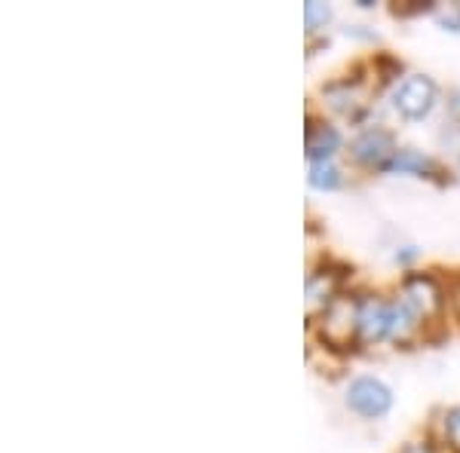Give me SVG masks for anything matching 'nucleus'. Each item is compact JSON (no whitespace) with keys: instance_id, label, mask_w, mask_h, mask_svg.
I'll list each match as a JSON object with an SVG mask.
<instances>
[{"instance_id":"20e7f679","label":"nucleus","mask_w":460,"mask_h":453,"mask_svg":"<svg viewBox=\"0 0 460 453\" xmlns=\"http://www.w3.org/2000/svg\"><path fill=\"white\" fill-rule=\"evenodd\" d=\"M393 325H396V307L387 301H368L359 303V331L366 340H387L393 337Z\"/></svg>"},{"instance_id":"f257e3e1","label":"nucleus","mask_w":460,"mask_h":453,"mask_svg":"<svg viewBox=\"0 0 460 453\" xmlns=\"http://www.w3.org/2000/svg\"><path fill=\"white\" fill-rule=\"evenodd\" d=\"M436 105V83L424 74L402 80L393 92V108L405 117V120H424Z\"/></svg>"},{"instance_id":"1a4fd4ad","label":"nucleus","mask_w":460,"mask_h":453,"mask_svg":"<svg viewBox=\"0 0 460 453\" xmlns=\"http://www.w3.org/2000/svg\"><path fill=\"white\" fill-rule=\"evenodd\" d=\"M332 16V10L325 4H319V0H310V4H304V22H307V28L314 31V28L325 25Z\"/></svg>"},{"instance_id":"f03ea898","label":"nucleus","mask_w":460,"mask_h":453,"mask_svg":"<svg viewBox=\"0 0 460 453\" xmlns=\"http://www.w3.org/2000/svg\"><path fill=\"white\" fill-rule=\"evenodd\" d=\"M347 407L366 420H377L393 407V392L375 377H356L347 389Z\"/></svg>"},{"instance_id":"423d86ee","label":"nucleus","mask_w":460,"mask_h":453,"mask_svg":"<svg viewBox=\"0 0 460 453\" xmlns=\"http://www.w3.org/2000/svg\"><path fill=\"white\" fill-rule=\"evenodd\" d=\"M341 147V135L332 126H316L310 120L307 126V157L314 162H329V157Z\"/></svg>"},{"instance_id":"7ed1b4c3","label":"nucleus","mask_w":460,"mask_h":453,"mask_svg":"<svg viewBox=\"0 0 460 453\" xmlns=\"http://www.w3.org/2000/svg\"><path fill=\"white\" fill-rule=\"evenodd\" d=\"M350 153L356 162H362V166H381L387 169L390 166V157H396V141L387 129H381V126H375V129H366L359 132V135L353 138L350 144Z\"/></svg>"},{"instance_id":"6e6552de","label":"nucleus","mask_w":460,"mask_h":453,"mask_svg":"<svg viewBox=\"0 0 460 453\" xmlns=\"http://www.w3.org/2000/svg\"><path fill=\"white\" fill-rule=\"evenodd\" d=\"M310 184H314L316 190H335L341 184V175L332 162H314V166H310Z\"/></svg>"},{"instance_id":"39448f33","label":"nucleus","mask_w":460,"mask_h":453,"mask_svg":"<svg viewBox=\"0 0 460 453\" xmlns=\"http://www.w3.org/2000/svg\"><path fill=\"white\" fill-rule=\"evenodd\" d=\"M439 297H442L439 288H436V282L429 276H408L399 301H402L405 307L420 318V316H429L436 307H439Z\"/></svg>"},{"instance_id":"9d476101","label":"nucleus","mask_w":460,"mask_h":453,"mask_svg":"<svg viewBox=\"0 0 460 453\" xmlns=\"http://www.w3.org/2000/svg\"><path fill=\"white\" fill-rule=\"evenodd\" d=\"M445 435H448V441L460 450V407H451V411L445 414Z\"/></svg>"},{"instance_id":"0eeeda50","label":"nucleus","mask_w":460,"mask_h":453,"mask_svg":"<svg viewBox=\"0 0 460 453\" xmlns=\"http://www.w3.org/2000/svg\"><path fill=\"white\" fill-rule=\"evenodd\" d=\"M387 169H393V172H418V175H424L427 169H433V162H429L427 157H420L418 151H399Z\"/></svg>"},{"instance_id":"9b49d317","label":"nucleus","mask_w":460,"mask_h":453,"mask_svg":"<svg viewBox=\"0 0 460 453\" xmlns=\"http://www.w3.org/2000/svg\"><path fill=\"white\" fill-rule=\"evenodd\" d=\"M402 453H433V450L424 448V444H405Z\"/></svg>"}]
</instances>
